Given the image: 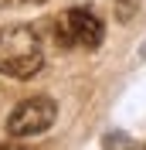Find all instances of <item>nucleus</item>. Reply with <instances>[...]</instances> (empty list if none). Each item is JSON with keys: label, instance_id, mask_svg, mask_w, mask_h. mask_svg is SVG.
<instances>
[{"label": "nucleus", "instance_id": "3", "mask_svg": "<svg viewBox=\"0 0 146 150\" xmlns=\"http://www.w3.org/2000/svg\"><path fill=\"white\" fill-rule=\"evenodd\" d=\"M58 120V106L55 99H48V96H34V99H24L17 109L10 112L7 120V133L10 137H37V133L51 130V123Z\"/></svg>", "mask_w": 146, "mask_h": 150}, {"label": "nucleus", "instance_id": "6", "mask_svg": "<svg viewBox=\"0 0 146 150\" xmlns=\"http://www.w3.org/2000/svg\"><path fill=\"white\" fill-rule=\"evenodd\" d=\"M0 150H27V147H20V143H0Z\"/></svg>", "mask_w": 146, "mask_h": 150}, {"label": "nucleus", "instance_id": "1", "mask_svg": "<svg viewBox=\"0 0 146 150\" xmlns=\"http://www.w3.org/2000/svg\"><path fill=\"white\" fill-rule=\"evenodd\" d=\"M44 65V48L34 28L10 24L0 28V75L10 79H31Z\"/></svg>", "mask_w": 146, "mask_h": 150}, {"label": "nucleus", "instance_id": "5", "mask_svg": "<svg viewBox=\"0 0 146 150\" xmlns=\"http://www.w3.org/2000/svg\"><path fill=\"white\" fill-rule=\"evenodd\" d=\"M139 10V0H116V17L119 21H133Z\"/></svg>", "mask_w": 146, "mask_h": 150}, {"label": "nucleus", "instance_id": "2", "mask_svg": "<svg viewBox=\"0 0 146 150\" xmlns=\"http://www.w3.org/2000/svg\"><path fill=\"white\" fill-rule=\"evenodd\" d=\"M55 34H58V45L61 48L92 51V48L102 45L105 28H102V17L92 7H72V10H65L61 17L55 21Z\"/></svg>", "mask_w": 146, "mask_h": 150}, {"label": "nucleus", "instance_id": "7", "mask_svg": "<svg viewBox=\"0 0 146 150\" xmlns=\"http://www.w3.org/2000/svg\"><path fill=\"white\" fill-rule=\"evenodd\" d=\"M0 4H41V0H0Z\"/></svg>", "mask_w": 146, "mask_h": 150}, {"label": "nucleus", "instance_id": "8", "mask_svg": "<svg viewBox=\"0 0 146 150\" xmlns=\"http://www.w3.org/2000/svg\"><path fill=\"white\" fill-rule=\"evenodd\" d=\"M143 55H146V45H143Z\"/></svg>", "mask_w": 146, "mask_h": 150}, {"label": "nucleus", "instance_id": "4", "mask_svg": "<svg viewBox=\"0 0 146 150\" xmlns=\"http://www.w3.org/2000/svg\"><path fill=\"white\" fill-rule=\"evenodd\" d=\"M105 150H136V143L129 140L126 133H109L105 137Z\"/></svg>", "mask_w": 146, "mask_h": 150}]
</instances>
